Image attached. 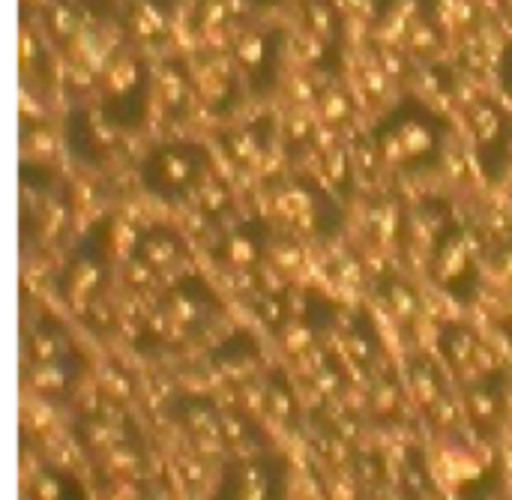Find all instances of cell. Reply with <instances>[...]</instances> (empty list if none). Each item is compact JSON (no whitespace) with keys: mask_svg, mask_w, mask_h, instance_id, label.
Wrapping results in <instances>:
<instances>
[{"mask_svg":"<svg viewBox=\"0 0 512 500\" xmlns=\"http://www.w3.org/2000/svg\"><path fill=\"white\" fill-rule=\"evenodd\" d=\"M279 477L273 474V465L267 462H243L231 471L222 500H276Z\"/></svg>","mask_w":512,"mask_h":500,"instance_id":"cell-1","label":"cell"},{"mask_svg":"<svg viewBox=\"0 0 512 500\" xmlns=\"http://www.w3.org/2000/svg\"><path fill=\"white\" fill-rule=\"evenodd\" d=\"M150 180H153V189L168 195L165 189H180V186H189V180L195 183L198 171H195V159H189L183 150H162L159 156H153L150 162Z\"/></svg>","mask_w":512,"mask_h":500,"instance_id":"cell-2","label":"cell"},{"mask_svg":"<svg viewBox=\"0 0 512 500\" xmlns=\"http://www.w3.org/2000/svg\"><path fill=\"white\" fill-rule=\"evenodd\" d=\"M54 360H69V342L57 324L45 321L30 333V363H54Z\"/></svg>","mask_w":512,"mask_h":500,"instance_id":"cell-3","label":"cell"},{"mask_svg":"<svg viewBox=\"0 0 512 500\" xmlns=\"http://www.w3.org/2000/svg\"><path fill=\"white\" fill-rule=\"evenodd\" d=\"M72 381H75V369H69L66 360L33 363V366H30V384H33V390H39L42 396H60V393L69 390Z\"/></svg>","mask_w":512,"mask_h":500,"instance_id":"cell-4","label":"cell"},{"mask_svg":"<svg viewBox=\"0 0 512 500\" xmlns=\"http://www.w3.org/2000/svg\"><path fill=\"white\" fill-rule=\"evenodd\" d=\"M141 258H144V267H171L177 258H180V240L174 234H165V231H156V234H147L138 246Z\"/></svg>","mask_w":512,"mask_h":500,"instance_id":"cell-5","label":"cell"},{"mask_svg":"<svg viewBox=\"0 0 512 500\" xmlns=\"http://www.w3.org/2000/svg\"><path fill=\"white\" fill-rule=\"evenodd\" d=\"M438 375L432 372V369H417L414 372V393L420 396V402H426V405H435V399H438Z\"/></svg>","mask_w":512,"mask_h":500,"instance_id":"cell-6","label":"cell"},{"mask_svg":"<svg viewBox=\"0 0 512 500\" xmlns=\"http://www.w3.org/2000/svg\"><path fill=\"white\" fill-rule=\"evenodd\" d=\"M267 405H270V411H273L276 417H282V420H288V417L294 414V402H291L288 390H282V387H273V390L267 393Z\"/></svg>","mask_w":512,"mask_h":500,"instance_id":"cell-7","label":"cell"},{"mask_svg":"<svg viewBox=\"0 0 512 500\" xmlns=\"http://www.w3.org/2000/svg\"><path fill=\"white\" fill-rule=\"evenodd\" d=\"M471 408H474V414H480V417L486 420V417H495V414H498V399H495L489 390H474Z\"/></svg>","mask_w":512,"mask_h":500,"instance_id":"cell-8","label":"cell"}]
</instances>
